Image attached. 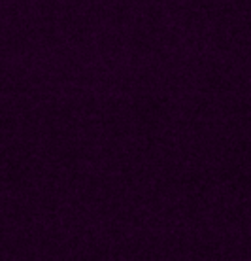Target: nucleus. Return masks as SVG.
Returning <instances> with one entry per match:
<instances>
[]
</instances>
